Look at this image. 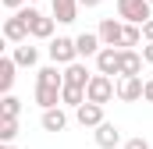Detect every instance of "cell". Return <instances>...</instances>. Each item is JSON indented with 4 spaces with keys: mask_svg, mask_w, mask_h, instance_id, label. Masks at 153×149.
Masks as SVG:
<instances>
[{
    "mask_svg": "<svg viewBox=\"0 0 153 149\" xmlns=\"http://www.w3.org/2000/svg\"><path fill=\"white\" fill-rule=\"evenodd\" d=\"M14 60H18V68H36V60H39V50L25 39V43H14V53H11Z\"/></svg>",
    "mask_w": 153,
    "mask_h": 149,
    "instance_id": "cell-15",
    "label": "cell"
},
{
    "mask_svg": "<svg viewBox=\"0 0 153 149\" xmlns=\"http://www.w3.org/2000/svg\"><path fill=\"white\" fill-rule=\"evenodd\" d=\"M50 7H53V18H57L61 25H71L78 18V7H82V4H78V0H50Z\"/></svg>",
    "mask_w": 153,
    "mask_h": 149,
    "instance_id": "cell-11",
    "label": "cell"
},
{
    "mask_svg": "<svg viewBox=\"0 0 153 149\" xmlns=\"http://www.w3.org/2000/svg\"><path fill=\"white\" fill-rule=\"evenodd\" d=\"M143 53H135L132 46H121V74H139L143 71Z\"/></svg>",
    "mask_w": 153,
    "mask_h": 149,
    "instance_id": "cell-16",
    "label": "cell"
},
{
    "mask_svg": "<svg viewBox=\"0 0 153 149\" xmlns=\"http://www.w3.org/2000/svg\"><path fill=\"white\" fill-rule=\"evenodd\" d=\"M18 11L29 18V32H32V39H50V36H53V21H57V18H46V14H39L32 4H29V7H18Z\"/></svg>",
    "mask_w": 153,
    "mask_h": 149,
    "instance_id": "cell-3",
    "label": "cell"
},
{
    "mask_svg": "<svg viewBox=\"0 0 153 149\" xmlns=\"http://www.w3.org/2000/svg\"><path fill=\"white\" fill-rule=\"evenodd\" d=\"M4 149H14V146H11V142H7V146H4Z\"/></svg>",
    "mask_w": 153,
    "mask_h": 149,
    "instance_id": "cell-29",
    "label": "cell"
},
{
    "mask_svg": "<svg viewBox=\"0 0 153 149\" xmlns=\"http://www.w3.org/2000/svg\"><path fill=\"white\" fill-rule=\"evenodd\" d=\"M0 4H4V7H7V11H18V7H25V4H29V0H0Z\"/></svg>",
    "mask_w": 153,
    "mask_h": 149,
    "instance_id": "cell-25",
    "label": "cell"
},
{
    "mask_svg": "<svg viewBox=\"0 0 153 149\" xmlns=\"http://www.w3.org/2000/svg\"><path fill=\"white\" fill-rule=\"evenodd\" d=\"M89 78H93V74H89V68H85L82 60L64 64V85H82V89H85V85H89Z\"/></svg>",
    "mask_w": 153,
    "mask_h": 149,
    "instance_id": "cell-14",
    "label": "cell"
},
{
    "mask_svg": "<svg viewBox=\"0 0 153 149\" xmlns=\"http://www.w3.org/2000/svg\"><path fill=\"white\" fill-rule=\"evenodd\" d=\"M43 128L46 131H64L68 128V114L61 110V107H46L43 110Z\"/></svg>",
    "mask_w": 153,
    "mask_h": 149,
    "instance_id": "cell-17",
    "label": "cell"
},
{
    "mask_svg": "<svg viewBox=\"0 0 153 149\" xmlns=\"http://www.w3.org/2000/svg\"><path fill=\"white\" fill-rule=\"evenodd\" d=\"M143 60L153 64V43H143Z\"/></svg>",
    "mask_w": 153,
    "mask_h": 149,
    "instance_id": "cell-26",
    "label": "cell"
},
{
    "mask_svg": "<svg viewBox=\"0 0 153 149\" xmlns=\"http://www.w3.org/2000/svg\"><path fill=\"white\" fill-rule=\"evenodd\" d=\"M75 46L78 57H96L103 50V39H100V32H82V36H75Z\"/></svg>",
    "mask_w": 153,
    "mask_h": 149,
    "instance_id": "cell-13",
    "label": "cell"
},
{
    "mask_svg": "<svg viewBox=\"0 0 153 149\" xmlns=\"http://www.w3.org/2000/svg\"><path fill=\"white\" fill-rule=\"evenodd\" d=\"M75 121L82 124V128H96V124H103V103L85 100L82 107H75Z\"/></svg>",
    "mask_w": 153,
    "mask_h": 149,
    "instance_id": "cell-7",
    "label": "cell"
},
{
    "mask_svg": "<svg viewBox=\"0 0 153 149\" xmlns=\"http://www.w3.org/2000/svg\"><path fill=\"white\" fill-rule=\"evenodd\" d=\"M61 103L82 107V103H85V89H82V85H64V89H61Z\"/></svg>",
    "mask_w": 153,
    "mask_h": 149,
    "instance_id": "cell-19",
    "label": "cell"
},
{
    "mask_svg": "<svg viewBox=\"0 0 153 149\" xmlns=\"http://www.w3.org/2000/svg\"><path fill=\"white\" fill-rule=\"evenodd\" d=\"M22 114V100L18 96H11V92H4V107H0V117H18Z\"/></svg>",
    "mask_w": 153,
    "mask_h": 149,
    "instance_id": "cell-22",
    "label": "cell"
},
{
    "mask_svg": "<svg viewBox=\"0 0 153 149\" xmlns=\"http://www.w3.org/2000/svg\"><path fill=\"white\" fill-rule=\"evenodd\" d=\"M143 100H146V103H153V78H146V92H143Z\"/></svg>",
    "mask_w": 153,
    "mask_h": 149,
    "instance_id": "cell-27",
    "label": "cell"
},
{
    "mask_svg": "<svg viewBox=\"0 0 153 149\" xmlns=\"http://www.w3.org/2000/svg\"><path fill=\"white\" fill-rule=\"evenodd\" d=\"M36 82H46V85H64V71H57V64L39 68V78H36Z\"/></svg>",
    "mask_w": 153,
    "mask_h": 149,
    "instance_id": "cell-21",
    "label": "cell"
},
{
    "mask_svg": "<svg viewBox=\"0 0 153 149\" xmlns=\"http://www.w3.org/2000/svg\"><path fill=\"white\" fill-rule=\"evenodd\" d=\"M96 146L100 149H114V146H121V128L117 124H111V121H103V124H96Z\"/></svg>",
    "mask_w": 153,
    "mask_h": 149,
    "instance_id": "cell-9",
    "label": "cell"
},
{
    "mask_svg": "<svg viewBox=\"0 0 153 149\" xmlns=\"http://www.w3.org/2000/svg\"><path fill=\"white\" fill-rule=\"evenodd\" d=\"M121 149H150V142H146L143 135H135V139H128V142H125Z\"/></svg>",
    "mask_w": 153,
    "mask_h": 149,
    "instance_id": "cell-23",
    "label": "cell"
},
{
    "mask_svg": "<svg viewBox=\"0 0 153 149\" xmlns=\"http://www.w3.org/2000/svg\"><path fill=\"white\" fill-rule=\"evenodd\" d=\"M29 36H32V32H29V18H25L22 11H14V14L4 21V39H7V43H25Z\"/></svg>",
    "mask_w": 153,
    "mask_h": 149,
    "instance_id": "cell-6",
    "label": "cell"
},
{
    "mask_svg": "<svg viewBox=\"0 0 153 149\" xmlns=\"http://www.w3.org/2000/svg\"><path fill=\"white\" fill-rule=\"evenodd\" d=\"M143 39L153 43V18H150V21H143Z\"/></svg>",
    "mask_w": 153,
    "mask_h": 149,
    "instance_id": "cell-24",
    "label": "cell"
},
{
    "mask_svg": "<svg viewBox=\"0 0 153 149\" xmlns=\"http://www.w3.org/2000/svg\"><path fill=\"white\" fill-rule=\"evenodd\" d=\"M114 96H117V85H114L111 74L96 71L93 78H89V85H85V100H93V103H111Z\"/></svg>",
    "mask_w": 153,
    "mask_h": 149,
    "instance_id": "cell-1",
    "label": "cell"
},
{
    "mask_svg": "<svg viewBox=\"0 0 153 149\" xmlns=\"http://www.w3.org/2000/svg\"><path fill=\"white\" fill-rule=\"evenodd\" d=\"M150 4H153V0H150Z\"/></svg>",
    "mask_w": 153,
    "mask_h": 149,
    "instance_id": "cell-31",
    "label": "cell"
},
{
    "mask_svg": "<svg viewBox=\"0 0 153 149\" xmlns=\"http://www.w3.org/2000/svg\"><path fill=\"white\" fill-rule=\"evenodd\" d=\"M96 71L121 74V46H103V50L96 53Z\"/></svg>",
    "mask_w": 153,
    "mask_h": 149,
    "instance_id": "cell-8",
    "label": "cell"
},
{
    "mask_svg": "<svg viewBox=\"0 0 153 149\" xmlns=\"http://www.w3.org/2000/svg\"><path fill=\"white\" fill-rule=\"evenodd\" d=\"M117 18L132 21V25H143V21L153 18V4L150 0H117Z\"/></svg>",
    "mask_w": 153,
    "mask_h": 149,
    "instance_id": "cell-2",
    "label": "cell"
},
{
    "mask_svg": "<svg viewBox=\"0 0 153 149\" xmlns=\"http://www.w3.org/2000/svg\"><path fill=\"white\" fill-rule=\"evenodd\" d=\"M14 135H18V117H0V142L7 146L14 142Z\"/></svg>",
    "mask_w": 153,
    "mask_h": 149,
    "instance_id": "cell-20",
    "label": "cell"
},
{
    "mask_svg": "<svg viewBox=\"0 0 153 149\" xmlns=\"http://www.w3.org/2000/svg\"><path fill=\"white\" fill-rule=\"evenodd\" d=\"M14 71H18V60H14V57H0V92H11Z\"/></svg>",
    "mask_w": 153,
    "mask_h": 149,
    "instance_id": "cell-18",
    "label": "cell"
},
{
    "mask_svg": "<svg viewBox=\"0 0 153 149\" xmlns=\"http://www.w3.org/2000/svg\"><path fill=\"white\" fill-rule=\"evenodd\" d=\"M143 92H146V82L139 74H121V82H117V100L121 103H135V100H143Z\"/></svg>",
    "mask_w": 153,
    "mask_h": 149,
    "instance_id": "cell-5",
    "label": "cell"
},
{
    "mask_svg": "<svg viewBox=\"0 0 153 149\" xmlns=\"http://www.w3.org/2000/svg\"><path fill=\"white\" fill-rule=\"evenodd\" d=\"M46 53H50V60H53V64H71V60H78V46H75V39H68V36L50 39Z\"/></svg>",
    "mask_w": 153,
    "mask_h": 149,
    "instance_id": "cell-4",
    "label": "cell"
},
{
    "mask_svg": "<svg viewBox=\"0 0 153 149\" xmlns=\"http://www.w3.org/2000/svg\"><path fill=\"white\" fill-rule=\"evenodd\" d=\"M78 4H82V7H100L103 0H78Z\"/></svg>",
    "mask_w": 153,
    "mask_h": 149,
    "instance_id": "cell-28",
    "label": "cell"
},
{
    "mask_svg": "<svg viewBox=\"0 0 153 149\" xmlns=\"http://www.w3.org/2000/svg\"><path fill=\"white\" fill-rule=\"evenodd\" d=\"M29 4H36V0H29Z\"/></svg>",
    "mask_w": 153,
    "mask_h": 149,
    "instance_id": "cell-30",
    "label": "cell"
},
{
    "mask_svg": "<svg viewBox=\"0 0 153 149\" xmlns=\"http://www.w3.org/2000/svg\"><path fill=\"white\" fill-rule=\"evenodd\" d=\"M96 32H100V39H103V46H121V32H125V21H114V18H103Z\"/></svg>",
    "mask_w": 153,
    "mask_h": 149,
    "instance_id": "cell-10",
    "label": "cell"
},
{
    "mask_svg": "<svg viewBox=\"0 0 153 149\" xmlns=\"http://www.w3.org/2000/svg\"><path fill=\"white\" fill-rule=\"evenodd\" d=\"M61 89L64 85H46V82H36V103L46 110V107H61Z\"/></svg>",
    "mask_w": 153,
    "mask_h": 149,
    "instance_id": "cell-12",
    "label": "cell"
}]
</instances>
